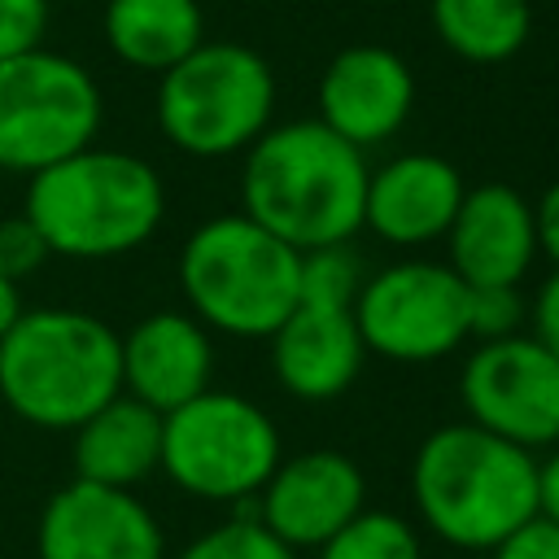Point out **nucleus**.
Masks as SVG:
<instances>
[{"label": "nucleus", "mask_w": 559, "mask_h": 559, "mask_svg": "<svg viewBox=\"0 0 559 559\" xmlns=\"http://www.w3.org/2000/svg\"><path fill=\"white\" fill-rule=\"evenodd\" d=\"M367 157L319 118L266 127L245 148L240 214L297 253L345 245L362 227Z\"/></svg>", "instance_id": "obj_1"}, {"label": "nucleus", "mask_w": 559, "mask_h": 559, "mask_svg": "<svg viewBox=\"0 0 559 559\" xmlns=\"http://www.w3.org/2000/svg\"><path fill=\"white\" fill-rule=\"evenodd\" d=\"M542 459L485 428L445 424L424 437L411 463L419 520L459 550H493L537 515Z\"/></svg>", "instance_id": "obj_2"}, {"label": "nucleus", "mask_w": 559, "mask_h": 559, "mask_svg": "<svg viewBox=\"0 0 559 559\" xmlns=\"http://www.w3.org/2000/svg\"><path fill=\"white\" fill-rule=\"evenodd\" d=\"M118 393L122 336L87 310H22L0 341V402L31 428L74 432Z\"/></svg>", "instance_id": "obj_3"}, {"label": "nucleus", "mask_w": 559, "mask_h": 559, "mask_svg": "<svg viewBox=\"0 0 559 559\" xmlns=\"http://www.w3.org/2000/svg\"><path fill=\"white\" fill-rule=\"evenodd\" d=\"M22 214L39 227L48 253L100 262L140 249L157 231L166 188L144 157L87 144L31 175Z\"/></svg>", "instance_id": "obj_4"}, {"label": "nucleus", "mask_w": 559, "mask_h": 559, "mask_svg": "<svg viewBox=\"0 0 559 559\" xmlns=\"http://www.w3.org/2000/svg\"><path fill=\"white\" fill-rule=\"evenodd\" d=\"M179 288L205 328L271 336L301 293V253L249 214L205 218L179 253Z\"/></svg>", "instance_id": "obj_5"}, {"label": "nucleus", "mask_w": 559, "mask_h": 559, "mask_svg": "<svg viewBox=\"0 0 559 559\" xmlns=\"http://www.w3.org/2000/svg\"><path fill=\"white\" fill-rule=\"evenodd\" d=\"M275 114V74L245 44H201L157 83V127L192 157L245 153Z\"/></svg>", "instance_id": "obj_6"}, {"label": "nucleus", "mask_w": 559, "mask_h": 559, "mask_svg": "<svg viewBox=\"0 0 559 559\" xmlns=\"http://www.w3.org/2000/svg\"><path fill=\"white\" fill-rule=\"evenodd\" d=\"M280 459V428L240 393L205 389L162 415V472L192 498L227 507L258 498Z\"/></svg>", "instance_id": "obj_7"}, {"label": "nucleus", "mask_w": 559, "mask_h": 559, "mask_svg": "<svg viewBox=\"0 0 559 559\" xmlns=\"http://www.w3.org/2000/svg\"><path fill=\"white\" fill-rule=\"evenodd\" d=\"M100 114V87L74 57L35 48L0 61V170L39 175L87 148Z\"/></svg>", "instance_id": "obj_8"}, {"label": "nucleus", "mask_w": 559, "mask_h": 559, "mask_svg": "<svg viewBox=\"0 0 559 559\" xmlns=\"http://www.w3.org/2000/svg\"><path fill=\"white\" fill-rule=\"evenodd\" d=\"M354 319L367 354L432 362L467 341V284L445 262H393L362 280Z\"/></svg>", "instance_id": "obj_9"}, {"label": "nucleus", "mask_w": 559, "mask_h": 559, "mask_svg": "<svg viewBox=\"0 0 559 559\" xmlns=\"http://www.w3.org/2000/svg\"><path fill=\"white\" fill-rule=\"evenodd\" d=\"M463 411L476 428L524 450L559 445V358L537 336L480 341L459 376Z\"/></svg>", "instance_id": "obj_10"}, {"label": "nucleus", "mask_w": 559, "mask_h": 559, "mask_svg": "<svg viewBox=\"0 0 559 559\" xmlns=\"http://www.w3.org/2000/svg\"><path fill=\"white\" fill-rule=\"evenodd\" d=\"M39 559H166L157 515L131 493L92 480L61 485L35 524Z\"/></svg>", "instance_id": "obj_11"}, {"label": "nucleus", "mask_w": 559, "mask_h": 559, "mask_svg": "<svg viewBox=\"0 0 559 559\" xmlns=\"http://www.w3.org/2000/svg\"><path fill=\"white\" fill-rule=\"evenodd\" d=\"M367 507V480L341 450H306L280 459L258 493V520L293 550H319Z\"/></svg>", "instance_id": "obj_12"}, {"label": "nucleus", "mask_w": 559, "mask_h": 559, "mask_svg": "<svg viewBox=\"0 0 559 559\" xmlns=\"http://www.w3.org/2000/svg\"><path fill=\"white\" fill-rule=\"evenodd\" d=\"M415 105L411 66L384 44L341 48L319 79V122L354 148H376L402 131Z\"/></svg>", "instance_id": "obj_13"}, {"label": "nucleus", "mask_w": 559, "mask_h": 559, "mask_svg": "<svg viewBox=\"0 0 559 559\" xmlns=\"http://www.w3.org/2000/svg\"><path fill=\"white\" fill-rule=\"evenodd\" d=\"M367 345L354 319V301L297 297L288 319L271 332V371L284 393L301 402L341 397L362 371Z\"/></svg>", "instance_id": "obj_14"}, {"label": "nucleus", "mask_w": 559, "mask_h": 559, "mask_svg": "<svg viewBox=\"0 0 559 559\" xmlns=\"http://www.w3.org/2000/svg\"><path fill=\"white\" fill-rule=\"evenodd\" d=\"M445 240H450L445 266L467 288H515L537 258L533 205L507 183L467 188Z\"/></svg>", "instance_id": "obj_15"}, {"label": "nucleus", "mask_w": 559, "mask_h": 559, "mask_svg": "<svg viewBox=\"0 0 559 559\" xmlns=\"http://www.w3.org/2000/svg\"><path fill=\"white\" fill-rule=\"evenodd\" d=\"M214 345L197 314L157 310L122 336V393L140 397L157 415L192 402L210 389Z\"/></svg>", "instance_id": "obj_16"}, {"label": "nucleus", "mask_w": 559, "mask_h": 559, "mask_svg": "<svg viewBox=\"0 0 559 559\" xmlns=\"http://www.w3.org/2000/svg\"><path fill=\"white\" fill-rule=\"evenodd\" d=\"M463 175L437 153H402L367 175L362 227L389 245H428L450 231L463 205Z\"/></svg>", "instance_id": "obj_17"}, {"label": "nucleus", "mask_w": 559, "mask_h": 559, "mask_svg": "<svg viewBox=\"0 0 559 559\" xmlns=\"http://www.w3.org/2000/svg\"><path fill=\"white\" fill-rule=\"evenodd\" d=\"M162 467V415L131 393L109 397L74 428V476L131 489Z\"/></svg>", "instance_id": "obj_18"}, {"label": "nucleus", "mask_w": 559, "mask_h": 559, "mask_svg": "<svg viewBox=\"0 0 559 559\" xmlns=\"http://www.w3.org/2000/svg\"><path fill=\"white\" fill-rule=\"evenodd\" d=\"M100 31L122 66L148 74H166L205 44V17L197 0H109Z\"/></svg>", "instance_id": "obj_19"}, {"label": "nucleus", "mask_w": 559, "mask_h": 559, "mask_svg": "<svg viewBox=\"0 0 559 559\" xmlns=\"http://www.w3.org/2000/svg\"><path fill=\"white\" fill-rule=\"evenodd\" d=\"M428 13L437 39L472 66L511 61L533 31L528 0H432Z\"/></svg>", "instance_id": "obj_20"}, {"label": "nucleus", "mask_w": 559, "mask_h": 559, "mask_svg": "<svg viewBox=\"0 0 559 559\" xmlns=\"http://www.w3.org/2000/svg\"><path fill=\"white\" fill-rule=\"evenodd\" d=\"M319 559H419V537L402 515L362 507L319 546Z\"/></svg>", "instance_id": "obj_21"}, {"label": "nucleus", "mask_w": 559, "mask_h": 559, "mask_svg": "<svg viewBox=\"0 0 559 559\" xmlns=\"http://www.w3.org/2000/svg\"><path fill=\"white\" fill-rule=\"evenodd\" d=\"M175 559H297L293 546H284L262 520L231 515L227 524H214L197 542H188Z\"/></svg>", "instance_id": "obj_22"}, {"label": "nucleus", "mask_w": 559, "mask_h": 559, "mask_svg": "<svg viewBox=\"0 0 559 559\" xmlns=\"http://www.w3.org/2000/svg\"><path fill=\"white\" fill-rule=\"evenodd\" d=\"M524 323V301L515 288H467V336L498 341L520 332Z\"/></svg>", "instance_id": "obj_23"}, {"label": "nucleus", "mask_w": 559, "mask_h": 559, "mask_svg": "<svg viewBox=\"0 0 559 559\" xmlns=\"http://www.w3.org/2000/svg\"><path fill=\"white\" fill-rule=\"evenodd\" d=\"M48 0H0V61L44 48Z\"/></svg>", "instance_id": "obj_24"}, {"label": "nucleus", "mask_w": 559, "mask_h": 559, "mask_svg": "<svg viewBox=\"0 0 559 559\" xmlns=\"http://www.w3.org/2000/svg\"><path fill=\"white\" fill-rule=\"evenodd\" d=\"M48 258V240L39 236V227L26 218V214H13L0 223V275L4 280H26L44 266Z\"/></svg>", "instance_id": "obj_25"}, {"label": "nucleus", "mask_w": 559, "mask_h": 559, "mask_svg": "<svg viewBox=\"0 0 559 559\" xmlns=\"http://www.w3.org/2000/svg\"><path fill=\"white\" fill-rule=\"evenodd\" d=\"M489 559H559V524H550L546 515H533L528 524L507 533L489 550Z\"/></svg>", "instance_id": "obj_26"}, {"label": "nucleus", "mask_w": 559, "mask_h": 559, "mask_svg": "<svg viewBox=\"0 0 559 559\" xmlns=\"http://www.w3.org/2000/svg\"><path fill=\"white\" fill-rule=\"evenodd\" d=\"M528 319H533V336L559 358V271H550V280L537 288Z\"/></svg>", "instance_id": "obj_27"}, {"label": "nucleus", "mask_w": 559, "mask_h": 559, "mask_svg": "<svg viewBox=\"0 0 559 559\" xmlns=\"http://www.w3.org/2000/svg\"><path fill=\"white\" fill-rule=\"evenodd\" d=\"M533 223H537V253H546L550 266L559 271V179L533 205Z\"/></svg>", "instance_id": "obj_28"}, {"label": "nucleus", "mask_w": 559, "mask_h": 559, "mask_svg": "<svg viewBox=\"0 0 559 559\" xmlns=\"http://www.w3.org/2000/svg\"><path fill=\"white\" fill-rule=\"evenodd\" d=\"M537 515H546L550 524H559V445L537 467Z\"/></svg>", "instance_id": "obj_29"}, {"label": "nucleus", "mask_w": 559, "mask_h": 559, "mask_svg": "<svg viewBox=\"0 0 559 559\" xmlns=\"http://www.w3.org/2000/svg\"><path fill=\"white\" fill-rule=\"evenodd\" d=\"M17 314H22V293H17L13 280L0 275V341H4V332L17 323Z\"/></svg>", "instance_id": "obj_30"}, {"label": "nucleus", "mask_w": 559, "mask_h": 559, "mask_svg": "<svg viewBox=\"0 0 559 559\" xmlns=\"http://www.w3.org/2000/svg\"><path fill=\"white\" fill-rule=\"evenodd\" d=\"M0 424H4V402H0Z\"/></svg>", "instance_id": "obj_31"}]
</instances>
